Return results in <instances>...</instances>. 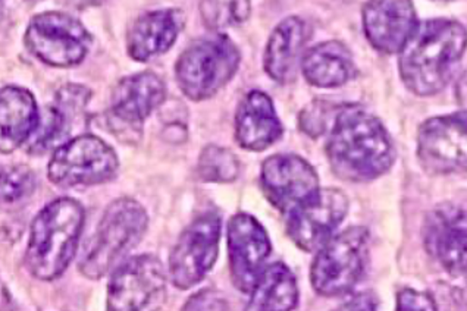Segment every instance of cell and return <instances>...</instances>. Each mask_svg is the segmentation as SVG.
I'll use <instances>...</instances> for the list:
<instances>
[{
	"mask_svg": "<svg viewBox=\"0 0 467 311\" xmlns=\"http://www.w3.org/2000/svg\"><path fill=\"white\" fill-rule=\"evenodd\" d=\"M329 105L327 101L315 100L306 106L298 115V128L312 139H317L327 131L329 122Z\"/></svg>",
	"mask_w": 467,
	"mask_h": 311,
	"instance_id": "28",
	"label": "cell"
},
{
	"mask_svg": "<svg viewBox=\"0 0 467 311\" xmlns=\"http://www.w3.org/2000/svg\"><path fill=\"white\" fill-rule=\"evenodd\" d=\"M86 212L69 197L53 200L31 223L26 267L38 281L61 278L78 250Z\"/></svg>",
	"mask_w": 467,
	"mask_h": 311,
	"instance_id": "3",
	"label": "cell"
},
{
	"mask_svg": "<svg viewBox=\"0 0 467 311\" xmlns=\"http://www.w3.org/2000/svg\"><path fill=\"white\" fill-rule=\"evenodd\" d=\"M418 158L426 172H467V113L425 120L418 132Z\"/></svg>",
	"mask_w": 467,
	"mask_h": 311,
	"instance_id": "11",
	"label": "cell"
},
{
	"mask_svg": "<svg viewBox=\"0 0 467 311\" xmlns=\"http://www.w3.org/2000/svg\"><path fill=\"white\" fill-rule=\"evenodd\" d=\"M348 212V200L341 190L320 188L286 214V235L303 252H319L336 233Z\"/></svg>",
	"mask_w": 467,
	"mask_h": 311,
	"instance_id": "12",
	"label": "cell"
},
{
	"mask_svg": "<svg viewBox=\"0 0 467 311\" xmlns=\"http://www.w3.org/2000/svg\"><path fill=\"white\" fill-rule=\"evenodd\" d=\"M182 311H231V307L223 294L208 288L192 294Z\"/></svg>",
	"mask_w": 467,
	"mask_h": 311,
	"instance_id": "29",
	"label": "cell"
},
{
	"mask_svg": "<svg viewBox=\"0 0 467 311\" xmlns=\"http://www.w3.org/2000/svg\"><path fill=\"white\" fill-rule=\"evenodd\" d=\"M221 229V216L216 212H206L182 231L168 264V276L173 286L185 291L206 278L218 259Z\"/></svg>",
	"mask_w": 467,
	"mask_h": 311,
	"instance_id": "10",
	"label": "cell"
},
{
	"mask_svg": "<svg viewBox=\"0 0 467 311\" xmlns=\"http://www.w3.org/2000/svg\"><path fill=\"white\" fill-rule=\"evenodd\" d=\"M168 274L153 254L134 255L113 270L108 284V311H161L168 296Z\"/></svg>",
	"mask_w": 467,
	"mask_h": 311,
	"instance_id": "9",
	"label": "cell"
},
{
	"mask_svg": "<svg viewBox=\"0 0 467 311\" xmlns=\"http://www.w3.org/2000/svg\"><path fill=\"white\" fill-rule=\"evenodd\" d=\"M200 12L209 28L219 30L223 26L244 23L252 12L250 2H202Z\"/></svg>",
	"mask_w": 467,
	"mask_h": 311,
	"instance_id": "26",
	"label": "cell"
},
{
	"mask_svg": "<svg viewBox=\"0 0 467 311\" xmlns=\"http://www.w3.org/2000/svg\"><path fill=\"white\" fill-rule=\"evenodd\" d=\"M271 240L254 216L238 213L228 223V257L231 278L242 293H252L266 269L271 255Z\"/></svg>",
	"mask_w": 467,
	"mask_h": 311,
	"instance_id": "14",
	"label": "cell"
},
{
	"mask_svg": "<svg viewBox=\"0 0 467 311\" xmlns=\"http://www.w3.org/2000/svg\"><path fill=\"white\" fill-rule=\"evenodd\" d=\"M423 244L447 274L467 284V207L433 209L423 223Z\"/></svg>",
	"mask_w": 467,
	"mask_h": 311,
	"instance_id": "13",
	"label": "cell"
},
{
	"mask_svg": "<svg viewBox=\"0 0 467 311\" xmlns=\"http://www.w3.org/2000/svg\"><path fill=\"white\" fill-rule=\"evenodd\" d=\"M265 197L279 212L288 214L319 192V177L306 159L297 154H274L260 171Z\"/></svg>",
	"mask_w": 467,
	"mask_h": 311,
	"instance_id": "15",
	"label": "cell"
},
{
	"mask_svg": "<svg viewBox=\"0 0 467 311\" xmlns=\"http://www.w3.org/2000/svg\"><path fill=\"white\" fill-rule=\"evenodd\" d=\"M148 226V212L136 200L121 197L110 202L81 253L79 272L88 279L103 278L143 240Z\"/></svg>",
	"mask_w": 467,
	"mask_h": 311,
	"instance_id": "4",
	"label": "cell"
},
{
	"mask_svg": "<svg viewBox=\"0 0 467 311\" xmlns=\"http://www.w3.org/2000/svg\"><path fill=\"white\" fill-rule=\"evenodd\" d=\"M327 154L337 177L351 182H368L382 177L396 159L394 144L384 124L358 105L337 110Z\"/></svg>",
	"mask_w": 467,
	"mask_h": 311,
	"instance_id": "1",
	"label": "cell"
},
{
	"mask_svg": "<svg viewBox=\"0 0 467 311\" xmlns=\"http://www.w3.org/2000/svg\"><path fill=\"white\" fill-rule=\"evenodd\" d=\"M362 18L366 37L385 55H400L419 26L415 5L406 0L368 2Z\"/></svg>",
	"mask_w": 467,
	"mask_h": 311,
	"instance_id": "18",
	"label": "cell"
},
{
	"mask_svg": "<svg viewBox=\"0 0 467 311\" xmlns=\"http://www.w3.org/2000/svg\"><path fill=\"white\" fill-rule=\"evenodd\" d=\"M185 26L182 9L144 12L131 24L127 34V53L137 62H149L175 45Z\"/></svg>",
	"mask_w": 467,
	"mask_h": 311,
	"instance_id": "19",
	"label": "cell"
},
{
	"mask_svg": "<svg viewBox=\"0 0 467 311\" xmlns=\"http://www.w3.org/2000/svg\"><path fill=\"white\" fill-rule=\"evenodd\" d=\"M332 311H378V303L372 294L362 293L351 296L350 300L344 301Z\"/></svg>",
	"mask_w": 467,
	"mask_h": 311,
	"instance_id": "31",
	"label": "cell"
},
{
	"mask_svg": "<svg viewBox=\"0 0 467 311\" xmlns=\"http://www.w3.org/2000/svg\"><path fill=\"white\" fill-rule=\"evenodd\" d=\"M306 81L319 88H337L346 86L358 76L355 59L341 42L329 40L313 46L302 57Z\"/></svg>",
	"mask_w": 467,
	"mask_h": 311,
	"instance_id": "23",
	"label": "cell"
},
{
	"mask_svg": "<svg viewBox=\"0 0 467 311\" xmlns=\"http://www.w3.org/2000/svg\"><path fill=\"white\" fill-rule=\"evenodd\" d=\"M119 171V159L112 147L98 135H77L53 151L47 173L62 188L91 187L109 182Z\"/></svg>",
	"mask_w": 467,
	"mask_h": 311,
	"instance_id": "8",
	"label": "cell"
},
{
	"mask_svg": "<svg viewBox=\"0 0 467 311\" xmlns=\"http://www.w3.org/2000/svg\"><path fill=\"white\" fill-rule=\"evenodd\" d=\"M467 49V30L459 21L433 18L419 23L400 53V77L418 96L444 90Z\"/></svg>",
	"mask_w": 467,
	"mask_h": 311,
	"instance_id": "2",
	"label": "cell"
},
{
	"mask_svg": "<svg viewBox=\"0 0 467 311\" xmlns=\"http://www.w3.org/2000/svg\"><path fill=\"white\" fill-rule=\"evenodd\" d=\"M37 187L33 169L26 165H14L2 171V200L5 204H16L28 199Z\"/></svg>",
	"mask_w": 467,
	"mask_h": 311,
	"instance_id": "27",
	"label": "cell"
},
{
	"mask_svg": "<svg viewBox=\"0 0 467 311\" xmlns=\"http://www.w3.org/2000/svg\"><path fill=\"white\" fill-rule=\"evenodd\" d=\"M35 94L18 86H5L0 91L2 153H11L30 141L40 125Z\"/></svg>",
	"mask_w": 467,
	"mask_h": 311,
	"instance_id": "22",
	"label": "cell"
},
{
	"mask_svg": "<svg viewBox=\"0 0 467 311\" xmlns=\"http://www.w3.org/2000/svg\"><path fill=\"white\" fill-rule=\"evenodd\" d=\"M396 311H440L430 294L404 288L397 295Z\"/></svg>",
	"mask_w": 467,
	"mask_h": 311,
	"instance_id": "30",
	"label": "cell"
},
{
	"mask_svg": "<svg viewBox=\"0 0 467 311\" xmlns=\"http://www.w3.org/2000/svg\"><path fill=\"white\" fill-rule=\"evenodd\" d=\"M197 171L206 182L228 184L240 175V161L230 149L209 144L200 153Z\"/></svg>",
	"mask_w": 467,
	"mask_h": 311,
	"instance_id": "25",
	"label": "cell"
},
{
	"mask_svg": "<svg viewBox=\"0 0 467 311\" xmlns=\"http://www.w3.org/2000/svg\"><path fill=\"white\" fill-rule=\"evenodd\" d=\"M166 98V84L158 74L139 72L125 77L110 94L109 113L117 124L129 130L130 134L139 132L144 120L150 117Z\"/></svg>",
	"mask_w": 467,
	"mask_h": 311,
	"instance_id": "17",
	"label": "cell"
},
{
	"mask_svg": "<svg viewBox=\"0 0 467 311\" xmlns=\"http://www.w3.org/2000/svg\"><path fill=\"white\" fill-rule=\"evenodd\" d=\"M369 252V233L353 226L332 236L320 248L310 267V282L322 296H341L350 293L363 276Z\"/></svg>",
	"mask_w": 467,
	"mask_h": 311,
	"instance_id": "6",
	"label": "cell"
},
{
	"mask_svg": "<svg viewBox=\"0 0 467 311\" xmlns=\"http://www.w3.org/2000/svg\"><path fill=\"white\" fill-rule=\"evenodd\" d=\"M24 45L47 67H72L86 59L93 37L78 19L65 12L49 11L31 18Z\"/></svg>",
	"mask_w": 467,
	"mask_h": 311,
	"instance_id": "7",
	"label": "cell"
},
{
	"mask_svg": "<svg viewBox=\"0 0 467 311\" xmlns=\"http://www.w3.org/2000/svg\"><path fill=\"white\" fill-rule=\"evenodd\" d=\"M284 128L268 94L252 90L235 113V140L244 150L264 151L283 137Z\"/></svg>",
	"mask_w": 467,
	"mask_h": 311,
	"instance_id": "20",
	"label": "cell"
},
{
	"mask_svg": "<svg viewBox=\"0 0 467 311\" xmlns=\"http://www.w3.org/2000/svg\"><path fill=\"white\" fill-rule=\"evenodd\" d=\"M91 96L90 88L81 84L62 86L47 109L40 115V125L26 144V151L33 156H42L68 143L78 125L83 124Z\"/></svg>",
	"mask_w": 467,
	"mask_h": 311,
	"instance_id": "16",
	"label": "cell"
},
{
	"mask_svg": "<svg viewBox=\"0 0 467 311\" xmlns=\"http://www.w3.org/2000/svg\"><path fill=\"white\" fill-rule=\"evenodd\" d=\"M240 62L242 53L228 36H204L192 42L175 62L178 88L190 100H208L230 83Z\"/></svg>",
	"mask_w": 467,
	"mask_h": 311,
	"instance_id": "5",
	"label": "cell"
},
{
	"mask_svg": "<svg viewBox=\"0 0 467 311\" xmlns=\"http://www.w3.org/2000/svg\"><path fill=\"white\" fill-rule=\"evenodd\" d=\"M298 304V285L295 274L284 263L265 269L250 293L244 311H293Z\"/></svg>",
	"mask_w": 467,
	"mask_h": 311,
	"instance_id": "24",
	"label": "cell"
},
{
	"mask_svg": "<svg viewBox=\"0 0 467 311\" xmlns=\"http://www.w3.org/2000/svg\"><path fill=\"white\" fill-rule=\"evenodd\" d=\"M309 37V26L300 16H288L274 28L264 55V69L269 78L278 84H288L296 78Z\"/></svg>",
	"mask_w": 467,
	"mask_h": 311,
	"instance_id": "21",
	"label": "cell"
}]
</instances>
